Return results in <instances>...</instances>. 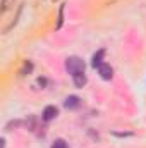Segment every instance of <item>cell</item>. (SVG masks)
<instances>
[{"mask_svg":"<svg viewBox=\"0 0 146 148\" xmlns=\"http://www.w3.org/2000/svg\"><path fill=\"white\" fill-rule=\"evenodd\" d=\"M64 9H65V3L60 5V10H59V21H57V29L62 28V23H64Z\"/></svg>","mask_w":146,"mask_h":148,"instance_id":"cell-8","label":"cell"},{"mask_svg":"<svg viewBox=\"0 0 146 148\" xmlns=\"http://www.w3.org/2000/svg\"><path fill=\"white\" fill-rule=\"evenodd\" d=\"M64 107L69 109V110H74V109H79L81 107V98L76 97V95H71L64 100Z\"/></svg>","mask_w":146,"mask_h":148,"instance_id":"cell-3","label":"cell"},{"mask_svg":"<svg viewBox=\"0 0 146 148\" xmlns=\"http://www.w3.org/2000/svg\"><path fill=\"white\" fill-rule=\"evenodd\" d=\"M57 115H59L57 107H53V105H48V107H45V110H43V114H41V119H43L45 122H50V121H53Z\"/></svg>","mask_w":146,"mask_h":148,"instance_id":"cell-2","label":"cell"},{"mask_svg":"<svg viewBox=\"0 0 146 148\" xmlns=\"http://www.w3.org/2000/svg\"><path fill=\"white\" fill-rule=\"evenodd\" d=\"M98 74L102 76V79H105V81H110V79L113 77V69L110 67L107 62H103V64L98 67Z\"/></svg>","mask_w":146,"mask_h":148,"instance_id":"cell-4","label":"cell"},{"mask_svg":"<svg viewBox=\"0 0 146 148\" xmlns=\"http://www.w3.org/2000/svg\"><path fill=\"white\" fill-rule=\"evenodd\" d=\"M103 55H105V50H103V48L98 50V52L93 55V59H91V66H93L95 69H98V67L103 64Z\"/></svg>","mask_w":146,"mask_h":148,"instance_id":"cell-5","label":"cell"},{"mask_svg":"<svg viewBox=\"0 0 146 148\" xmlns=\"http://www.w3.org/2000/svg\"><path fill=\"white\" fill-rule=\"evenodd\" d=\"M50 148H69V145H67V141H65V140L59 138V140H55V141L52 143V147H50Z\"/></svg>","mask_w":146,"mask_h":148,"instance_id":"cell-7","label":"cell"},{"mask_svg":"<svg viewBox=\"0 0 146 148\" xmlns=\"http://www.w3.org/2000/svg\"><path fill=\"white\" fill-rule=\"evenodd\" d=\"M84 60L83 59H79V57H69L67 60H65V69H67V73L74 76V74H79V73H84Z\"/></svg>","mask_w":146,"mask_h":148,"instance_id":"cell-1","label":"cell"},{"mask_svg":"<svg viewBox=\"0 0 146 148\" xmlns=\"http://www.w3.org/2000/svg\"><path fill=\"white\" fill-rule=\"evenodd\" d=\"M72 81H74V84H76L77 88H83V86L86 84V74H84V73L74 74V76H72Z\"/></svg>","mask_w":146,"mask_h":148,"instance_id":"cell-6","label":"cell"}]
</instances>
